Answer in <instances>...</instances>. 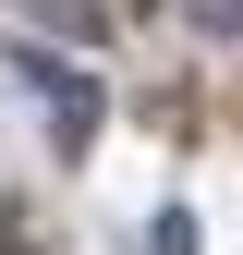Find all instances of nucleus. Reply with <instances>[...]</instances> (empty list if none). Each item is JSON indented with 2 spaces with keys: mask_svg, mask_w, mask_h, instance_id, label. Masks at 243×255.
<instances>
[{
  "mask_svg": "<svg viewBox=\"0 0 243 255\" xmlns=\"http://www.w3.org/2000/svg\"><path fill=\"white\" fill-rule=\"evenodd\" d=\"M12 73H24V85L49 98V134H61V146H98V122H110V98H98V73H73V61H49L37 37L12 49Z\"/></svg>",
  "mask_w": 243,
  "mask_h": 255,
  "instance_id": "f257e3e1",
  "label": "nucleus"
},
{
  "mask_svg": "<svg viewBox=\"0 0 243 255\" xmlns=\"http://www.w3.org/2000/svg\"><path fill=\"white\" fill-rule=\"evenodd\" d=\"M134 255H195V207H158V219H146V243Z\"/></svg>",
  "mask_w": 243,
  "mask_h": 255,
  "instance_id": "f03ea898",
  "label": "nucleus"
},
{
  "mask_svg": "<svg viewBox=\"0 0 243 255\" xmlns=\"http://www.w3.org/2000/svg\"><path fill=\"white\" fill-rule=\"evenodd\" d=\"M24 12H49V24H73V37H98V24H110V0H24Z\"/></svg>",
  "mask_w": 243,
  "mask_h": 255,
  "instance_id": "7ed1b4c3",
  "label": "nucleus"
},
{
  "mask_svg": "<svg viewBox=\"0 0 243 255\" xmlns=\"http://www.w3.org/2000/svg\"><path fill=\"white\" fill-rule=\"evenodd\" d=\"M182 12H195L207 37H231V49H243V0H182Z\"/></svg>",
  "mask_w": 243,
  "mask_h": 255,
  "instance_id": "20e7f679",
  "label": "nucleus"
}]
</instances>
